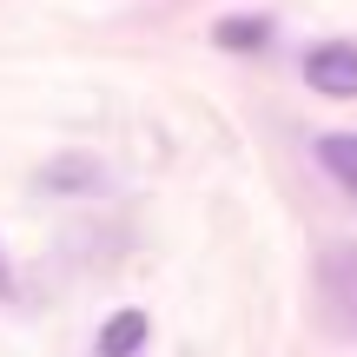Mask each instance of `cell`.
I'll use <instances>...</instances> for the list:
<instances>
[{"label": "cell", "instance_id": "obj_4", "mask_svg": "<svg viewBox=\"0 0 357 357\" xmlns=\"http://www.w3.org/2000/svg\"><path fill=\"white\" fill-rule=\"evenodd\" d=\"M139 344H146V311H119L100 331V357H132Z\"/></svg>", "mask_w": 357, "mask_h": 357}, {"label": "cell", "instance_id": "obj_3", "mask_svg": "<svg viewBox=\"0 0 357 357\" xmlns=\"http://www.w3.org/2000/svg\"><path fill=\"white\" fill-rule=\"evenodd\" d=\"M318 159H324V172H331L344 192H357V132H331V139H318Z\"/></svg>", "mask_w": 357, "mask_h": 357}, {"label": "cell", "instance_id": "obj_5", "mask_svg": "<svg viewBox=\"0 0 357 357\" xmlns=\"http://www.w3.org/2000/svg\"><path fill=\"white\" fill-rule=\"evenodd\" d=\"M218 40H225V47H265L271 26H265V13H231V20L218 26Z\"/></svg>", "mask_w": 357, "mask_h": 357}, {"label": "cell", "instance_id": "obj_6", "mask_svg": "<svg viewBox=\"0 0 357 357\" xmlns=\"http://www.w3.org/2000/svg\"><path fill=\"white\" fill-rule=\"evenodd\" d=\"M13 298V258H7V245H0V305Z\"/></svg>", "mask_w": 357, "mask_h": 357}, {"label": "cell", "instance_id": "obj_1", "mask_svg": "<svg viewBox=\"0 0 357 357\" xmlns=\"http://www.w3.org/2000/svg\"><path fill=\"white\" fill-rule=\"evenodd\" d=\"M318 305L331 318V331L357 337V245H331L318 258Z\"/></svg>", "mask_w": 357, "mask_h": 357}, {"label": "cell", "instance_id": "obj_2", "mask_svg": "<svg viewBox=\"0 0 357 357\" xmlns=\"http://www.w3.org/2000/svg\"><path fill=\"white\" fill-rule=\"evenodd\" d=\"M305 79L324 100H357V47L351 40H318L305 53Z\"/></svg>", "mask_w": 357, "mask_h": 357}]
</instances>
